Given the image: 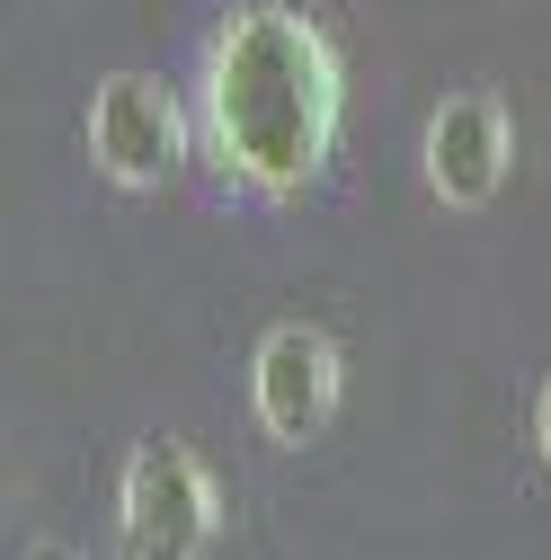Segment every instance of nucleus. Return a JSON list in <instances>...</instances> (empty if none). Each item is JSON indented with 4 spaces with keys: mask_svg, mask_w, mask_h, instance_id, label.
Masks as SVG:
<instances>
[{
    "mask_svg": "<svg viewBox=\"0 0 551 560\" xmlns=\"http://www.w3.org/2000/svg\"><path fill=\"white\" fill-rule=\"evenodd\" d=\"M338 107H348L338 54L303 10L249 0L223 19L214 54H204V125H214V152L241 187L258 196L312 187L338 143Z\"/></svg>",
    "mask_w": 551,
    "mask_h": 560,
    "instance_id": "1",
    "label": "nucleus"
},
{
    "mask_svg": "<svg viewBox=\"0 0 551 560\" xmlns=\"http://www.w3.org/2000/svg\"><path fill=\"white\" fill-rule=\"evenodd\" d=\"M116 525H125V560H204L214 542V480L178 436L133 445L125 489H116Z\"/></svg>",
    "mask_w": 551,
    "mask_h": 560,
    "instance_id": "2",
    "label": "nucleus"
},
{
    "mask_svg": "<svg viewBox=\"0 0 551 560\" xmlns=\"http://www.w3.org/2000/svg\"><path fill=\"white\" fill-rule=\"evenodd\" d=\"M90 152L116 187H161L178 161H187V125H178V98L152 81V72H107L98 98H90Z\"/></svg>",
    "mask_w": 551,
    "mask_h": 560,
    "instance_id": "3",
    "label": "nucleus"
},
{
    "mask_svg": "<svg viewBox=\"0 0 551 560\" xmlns=\"http://www.w3.org/2000/svg\"><path fill=\"white\" fill-rule=\"evenodd\" d=\"M249 392H258V428L276 445H312L338 409V347L329 329L312 320H285L258 338V365H249Z\"/></svg>",
    "mask_w": 551,
    "mask_h": 560,
    "instance_id": "4",
    "label": "nucleus"
},
{
    "mask_svg": "<svg viewBox=\"0 0 551 560\" xmlns=\"http://www.w3.org/2000/svg\"><path fill=\"white\" fill-rule=\"evenodd\" d=\"M507 161H516V133H507V107L490 90H462L427 116V187L445 205H490L507 187Z\"/></svg>",
    "mask_w": 551,
    "mask_h": 560,
    "instance_id": "5",
    "label": "nucleus"
},
{
    "mask_svg": "<svg viewBox=\"0 0 551 560\" xmlns=\"http://www.w3.org/2000/svg\"><path fill=\"white\" fill-rule=\"evenodd\" d=\"M534 445H542V463H551V383H542V400H534Z\"/></svg>",
    "mask_w": 551,
    "mask_h": 560,
    "instance_id": "6",
    "label": "nucleus"
},
{
    "mask_svg": "<svg viewBox=\"0 0 551 560\" xmlns=\"http://www.w3.org/2000/svg\"><path fill=\"white\" fill-rule=\"evenodd\" d=\"M27 560H81V551H72V542H36Z\"/></svg>",
    "mask_w": 551,
    "mask_h": 560,
    "instance_id": "7",
    "label": "nucleus"
}]
</instances>
